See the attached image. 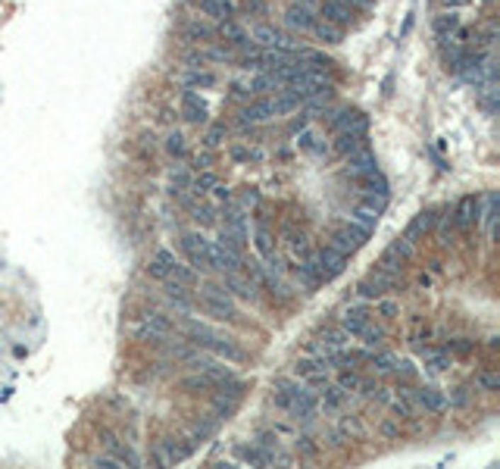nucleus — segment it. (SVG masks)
I'll list each match as a JSON object with an SVG mask.
<instances>
[{
  "mask_svg": "<svg viewBox=\"0 0 500 469\" xmlns=\"http://www.w3.org/2000/svg\"><path fill=\"white\" fill-rule=\"evenodd\" d=\"M475 385L482 391H500V373H479L475 375Z\"/></svg>",
  "mask_w": 500,
  "mask_h": 469,
  "instance_id": "nucleus-41",
  "label": "nucleus"
},
{
  "mask_svg": "<svg viewBox=\"0 0 500 469\" xmlns=\"http://www.w3.org/2000/svg\"><path fill=\"white\" fill-rule=\"evenodd\" d=\"M373 369L378 375H388V373H394V363H397V357H391V354H373Z\"/></svg>",
  "mask_w": 500,
  "mask_h": 469,
  "instance_id": "nucleus-39",
  "label": "nucleus"
},
{
  "mask_svg": "<svg viewBox=\"0 0 500 469\" xmlns=\"http://www.w3.org/2000/svg\"><path fill=\"white\" fill-rule=\"evenodd\" d=\"M347 4H351V6H360V10H366V6H373L375 0H347Z\"/></svg>",
  "mask_w": 500,
  "mask_h": 469,
  "instance_id": "nucleus-56",
  "label": "nucleus"
},
{
  "mask_svg": "<svg viewBox=\"0 0 500 469\" xmlns=\"http://www.w3.org/2000/svg\"><path fill=\"white\" fill-rule=\"evenodd\" d=\"M216 185H219V179H216V172H210V169H200V172H197V176L191 179L194 198H200V194H210Z\"/></svg>",
  "mask_w": 500,
  "mask_h": 469,
  "instance_id": "nucleus-29",
  "label": "nucleus"
},
{
  "mask_svg": "<svg viewBox=\"0 0 500 469\" xmlns=\"http://www.w3.org/2000/svg\"><path fill=\"white\" fill-rule=\"evenodd\" d=\"M294 448H297L300 457H316V453H319V444H316L309 435H297V438H294Z\"/></svg>",
  "mask_w": 500,
  "mask_h": 469,
  "instance_id": "nucleus-40",
  "label": "nucleus"
},
{
  "mask_svg": "<svg viewBox=\"0 0 500 469\" xmlns=\"http://www.w3.org/2000/svg\"><path fill=\"white\" fill-rule=\"evenodd\" d=\"M397 288H400V276L385 272V269H375L357 285V298L360 300H378V298H385L388 291H397Z\"/></svg>",
  "mask_w": 500,
  "mask_h": 469,
  "instance_id": "nucleus-2",
  "label": "nucleus"
},
{
  "mask_svg": "<svg viewBox=\"0 0 500 469\" xmlns=\"http://www.w3.org/2000/svg\"><path fill=\"white\" fill-rule=\"evenodd\" d=\"M181 116H185V123H191V125H203L210 119V110H207V103H203V97L197 94V91H181Z\"/></svg>",
  "mask_w": 500,
  "mask_h": 469,
  "instance_id": "nucleus-13",
  "label": "nucleus"
},
{
  "mask_svg": "<svg viewBox=\"0 0 500 469\" xmlns=\"http://www.w3.org/2000/svg\"><path fill=\"white\" fill-rule=\"evenodd\" d=\"M391 413H394V419H413V400L410 397H397V400H391Z\"/></svg>",
  "mask_w": 500,
  "mask_h": 469,
  "instance_id": "nucleus-38",
  "label": "nucleus"
},
{
  "mask_svg": "<svg viewBox=\"0 0 500 469\" xmlns=\"http://www.w3.org/2000/svg\"><path fill=\"white\" fill-rule=\"evenodd\" d=\"M197 307H203L210 316H216V320H222V322H241L238 307L232 304V298L225 294L222 285H207V291L197 298Z\"/></svg>",
  "mask_w": 500,
  "mask_h": 469,
  "instance_id": "nucleus-1",
  "label": "nucleus"
},
{
  "mask_svg": "<svg viewBox=\"0 0 500 469\" xmlns=\"http://www.w3.org/2000/svg\"><path fill=\"white\" fill-rule=\"evenodd\" d=\"M441 4H444V6H450V10H453V6H463V4H469V0H441Z\"/></svg>",
  "mask_w": 500,
  "mask_h": 469,
  "instance_id": "nucleus-57",
  "label": "nucleus"
},
{
  "mask_svg": "<svg viewBox=\"0 0 500 469\" xmlns=\"http://www.w3.org/2000/svg\"><path fill=\"white\" fill-rule=\"evenodd\" d=\"M91 463H94V466H101V469H119V466H123V460H116V457H113V453H110V457H94V460H91Z\"/></svg>",
  "mask_w": 500,
  "mask_h": 469,
  "instance_id": "nucleus-51",
  "label": "nucleus"
},
{
  "mask_svg": "<svg viewBox=\"0 0 500 469\" xmlns=\"http://www.w3.org/2000/svg\"><path fill=\"white\" fill-rule=\"evenodd\" d=\"M316 19H319V4H316V0H294L285 10V26L300 35L309 32V28L316 26Z\"/></svg>",
  "mask_w": 500,
  "mask_h": 469,
  "instance_id": "nucleus-3",
  "label": "nucleus"
},
{
  "mask_svg": "<svg viewBox=\"0 0 500 469\" xmlns=\"http://www.w3.org/2000/svg\"><path fill=\"white\" fill-rule=\"evenodd\" d=\"M378 216H382V213H378L375 207H369V203H360V207L353 210V219H351V222H353V225H360L363 232L373 234V229L378 225Z\"/></svg>",
  "mask_w": 500,
  "mask_h": 469,
  "instance_id": "nucleus-26",
  "label": "nucleus"
},
{
  "mask_svg": "<svg viewBox=\"0 0 500 469\" xmlns=\"http://www.w3.org/2000/svg\"><path fill=\"white\" fill-rule=\"evenodd\" d=\"M360 375L357 373H353V369H341V375H338V385H341V388H344V391H357L360 388Z\"/></svg>",
  "mask_w": 500,
  "mask_h": 469,
  "instance_id": "nucleus-43",
  "label": "nucleus"
},
{
  "mask_svg": "<svg viewBox=\"0 0 500 469\" xmlns=\"http://www.w3.org/2000/svg\"><path fill=\"white\" fill-rule=\"evenodd\" d=\"M194 66H207V54H203L200 47H194V50L185 54V69H194Z\"/></svg>",
  "mask_w": 500,
  "mask_h": 469,
  "instance_id": "nucleus-47",
  "label": "nucleus"
},
{
  "mask_svg": "<svg viewBox=\"0 0 500 469\" xmlns=\"http://www.w3.org/2000/svg\"><path fill=\"white\" fill-rule=\"evenodd\" d=\"M344 395L347 391L341 388V385H322V407H329V410H338L341 404H344Z\"/></svg>",
  "mask_w": 500,
  "mask_h": 469,
  "instance_id": "nucleus-32",
  "label": "nucleus"
},
{
  "mask_svg": "<svg viewBox=\"0 0 500 469\" xmlns=\"http://www.w3.org/2000/svg\"><path fill=\"white\" fill-rule=\"evenodd\" d=\"M309 35H316L322 44H341L344 41V28L331 26V22H325V19H316V26L309 28Z\"/></svg>",
  "mask_w": 500,
  "mask_h": 469,
  "instance_id": "nucleus-25",
  "label": "nucleus"
},
{
  "mask_svg": "<svg viewBox=\"0 0 500 469\" xmlns=\"http://www.w3.org/2000/svg\"><path fill=\"white\" fill-rule=\"evenodd\" d=\"M213 194H216V200H219V203H232V191H229V188L216 185V188H213Z\"/></svg>",
  "mask_w": 500,
  "mask_h": 469,
  "instance_id": "nucleus-53",
  "label": "nucleus"
},
{
  "mask_svg": "<svg viewBox=\"0 0 500 469\" xmlns=\"http://www.w3.org/2000/svg\"><path fill=\"white\" fill-rule=\"evenodd\" d=\"M194 453V441L191 438H166V441H160V448H157V463L160 466H176L181 463V460H188Z\"/></svg>",
  "mask_w": 500,
  "mask_h": 469,
  "instance_id": "nucleus-8",
  "label": "nucleus"
},
{
  "mask_svg": "<svg viewBox=\"0 0 500 469\" xmlns=\"http://www.w3.org/2000/svg\"><path fill=\"white\" fill-rule=\"evenodd\" d=\"M272 119V97H254V101H247V107H241L238 113V123L241 125H256V123H266Z\"/></svg>",
  "mask_w": 500,
  "mask_h": 469,
  "instance_id": "nucleus-14",
  "label": "nucleus"
},
{
  "mask_svg": "<svg viewBox=\"0 0 500 469\" xmlns=\"http://www.w3.org/2000/svg\"><path fill=\"white\" fill-rule=\"evenodd\" d=\"M307 125H309V116H304V113H300V119H294V123H291V128H288V132H304Z\"/></svg>",
  "mask_w": 500,
  "mask_h": 469,
  "instance_id": "nucleus-55",
  "label": "nucleus"
},
{
  "mask_svg": "<svg viewBox=\"0 0 500 469\" xmlns=\"http://www.w3.org/2000/svg\"><path fill=\"white\" fill-rule=\"evenodd\" d=\"M216 85V72L213 69H207V66H194V69H185V88H191V91H207V88H213Z\"/></svg>",
  "mask_w": 500,
  "mask_h": 469,
  "instance_id": "nucleus-22",
  "label": "nucleus"
},
{
  "mask_svg": "<svg viewBox=\"0 0 500 469\" xmlns=\"http://www.w3.org/2000/svg\"><path fill=\"white\" fill-rule=\"evenodd\" d=\"M178 247H181V254L188 256V263H191L194 269L210 272V241L203 238V234L185 232V234H181V241H178Z\"/></svg>",
  "mask_w": 500,
  "mask_h": 469,
  "instance_id": "nucleus-4",
  "label": "nucleus"
},
{
  "mask_svg": "<svg viewBox=\"0 0 500 469\" xmlns=\"http://www.w3.org/2000/svg\"><path fill=\"white\" fill-rule=\"evenodd\" d=\"M394 375H397V379L413 382L416 379V366H413L410 360H397V363H394Z\"/></svg>",
  "mask_w": 500,
  "mask_h": 469,
  "instance_id": "nucleus-45",
  "label": "nucleus"
},
{
  "mask_svg": "<svg viewBox=\"0 0 500 469\" xmlns=\"http://www.w3.org/2000/svg\"><path fill=\"white\" fill-rule=\"evenodd\" d=\"M375 304H378V313H382V316H385V320H394V316H397V313H400V304H397V300H388V298H378V300H375Z\"/></svg>",
  "mask_w": 500,
  "mask_h": 469,
  "instance_id": "nucleus-46",
  "label": "nucleus"
},
{
  "mask_svg": "<svg viewBox=\"0 0 500 469\" xmlns=\"http://www.w3.org/2000/svg\"><path fill=\"white\" fill-rule=\"evenodd\" d=\"M197 10L203 13V16H213V19H234V4L232 0H194Z\"/></svg>",
  "mask_w": 500,
  "mask_h": 469,
  "instance_id": "nucleus-19",
  "label": "nucleus"
},
{
  "mask_svg": "<svg viewBox=\"0 0 500 469\" xmlns=\"http://www.w3.org/2000/svg\"><path fill=\"white\" fill-rule=\"evenodd\" d=\"M256 150H250V147H232V160L234 163H247V160H256Z\"/></svg>",
  "mask_w": 500,
  "mask_h": 469,
  "instance_id": "nucleus-50",
  "label": "nucleus"
},
{
  "mask_svg": "<svg viewBox=\"0 0 500 469\" xmlns=\"http://www.w3.org/2000/svg\"><path fill=\"white\" fill-rule=\"evenodd\" d=\"M366 132H369V119L360 116L353 125H347V128H341V132H338L335 150H338V154H344V157H351L353 150H360L363 145H366Z\"/></svg>",
  "mask_w": 500,
  "mask_h": 469,
  "instance_id": "nucleus-6",
  "label": "nucleus"
},
{
  "mask_svg": "<svg viewBox=\"0 0 500 469\" xmlns=\"http://www.w3.org/2000/svg\"><path fill=\"white\" fill-rule=\"evenodd\" d=\"M382 435L385 438H400V426L397 422H382Z\"/></svg>",
  "mask_w": 500,
  "mask_h": 469,
  "instance_id": "nucleus-52",
  "label": "nucleus"
},
{
  "mask_svg": "<svg viewBox=\"0 0 500 469\" xmlns=\"http://www.w3.org/2000/svg\"><path fill=\"white\" fill-rule=\"evenodd\" d=\"M181 391H188V395H210L213 382L207 379V373H194L188 379H181Z\"/></svg>",
  "mask_w": 500,
  "mask_h": 469,
  "instance_id": "nucleus-28",
  "label": "nucleus"
},
{
  "mask_svg": "<svg viewBox=\"0 0 500 469\" xmlns=\"http://www.w3.org/2000/svg\"><path fill=\"white\" fill-rule=\"evenodd\" d=\"M166 154H172V157H176V160H181V157H188L185 135H181V132H169V138H166Z\"/></svg>",
  "mask_w": 500,
  "mask_h": 469,
  "instance_id": "nucleus-35",
  "label": "nucleus"
},
{
  "mask_svg": "<svg viewBox=\"0 0 500 469\" xmlns=\"http://www.w3.org/2000/svg\"><path fill=\"white\" fill-rule=\"evenodd\" d=\"M366 238H369V232H363L360 225H344V229H338L335 234H331V247L335 251H341L344 256H351V254H357L363 244H366Z\"/></svg>",
  "mask_w": 500,
  "mask_h": 469,
  "instance_id": "nucleus-10",
  "label": "nucleus"
},
{
  "mask_svg": "<svg viewBox=\"0 0 500 469\" xmlns=\"http://www.w3.org/2000/svg\"><path fill=\"white\" fill-rule=\"evenodd\" d=\"M169 181H172V191H188V188H191V172H188V169H172Z\"/></svg>",
  "mask_w": 500,
  "mask_h": 469,
  "instance_id": "nucleus-42",
  "label": "nucleus"
},
{
  "mask_svg": "<svg viewBox=\"0 0 500 469\" xmlns=\"http://www.w3.org/2000/svg\"><path fill=\"white\" fill-rule=\"evenodd\" d=\"M435 225H438V213H435V210H422V213L416 216L410 225H407V234H404V238L419 241V238H426L428 232H435Z\"/></svg>",
  "mask_w": 500,
  "mask_h": 469,
  "instance_id": "nucleus-17",
  "label": "nucleus"
},
{
  "mask_svg": "<svg viewBox=\"0 0 500 469\" xmlns=\"http://www.w3.org/2000/svg\"><path fill=\"white\" fill-rule=\"evenodd\" d=\"M357 338H360V341L366 344V347H378V344L385 341V325H375L373 320H369V322L360 329V335H357Z\"/></svg>",
  "mask_w": 500,
  "mask_h": 469,
  "instance_id": "nucleus-30",
  "label": "nucleus"
},
{
  "mask_svg": "<svg viewBox=\"0 0 500 469\" xmlns=\"http://www.w3.org/2000/svg\"><path fill=\"white\" fill-rule=\"evenodd\" d=\"M319 19L331 22L338 28L353 26V6L347 0H319Z\"/></svg>",
  "mask_w": 500,
  "mask_h": 469,
  "instance_id": "nucleus-11",
  "label": "nucleus"
},
{
  "mask_svg": "<svg viewBox=\"0 0 500 469\" xmlns=\"http://www.w3.org/2000/svg\"><path fill=\"white\" fill-rule=\"evenodd\" d=\"M475 347H479V344H475L472 338H453V341L444 344V351H447V354H457V357H469Z\"/></svg>",
  "mask_w": 500,
  "mask_h": 469,
  "instance_id": "nucleus-36",
  "label": "nucleus"
},
{
  "mask_svg": "<svg viewBox=\"0 0 500 469\" xmlns=\"http://www.w3.org/2000/svg\"><path fill=\"white\" fill-rule=\"evenodd\" d=\"M216 32L207 26V22H200V19H191V22H185L181 26V41H188V44H200V41H210Z\"/></svg>",
  "mask_w": 500,
  "mask_h": 469,
  "instance_id": "nucleus-23",
  "label": "nucleus"
},
{
  "mask_svg": "<svg viewBox=\"0 0 500 469\" xmlns=\"http://www.w3.org/2000/svg\"><path fill=\"white\" fill-rule=\"evenodd\" d=\"M219 38H222L225 44H232V47H247V28L238 26L234 19H222L219 22Z\"/></svg>",
  "mask_w": 500,
  "mask_h": 469,
  "instance_id": "nucleus-20",
  "label": "nucleus"
},
{
  "mask_svg": "<svg viewBox=\"0 0 500 469\" xmlns=\"http://www.w3.org/2000/svg\"><path fill=\"white\" fill-rule=\"evenodd\" d=\"M413 397H416V404H419L426 413H444V410H447V397H444V391H441V388H435V385H419Z\"/></svg>",
  "mask_w": 500,
  "mask_h": 469,
  "instance_id": "nucleus-15",
  "label": "nucleus"
},
{
  "mask_svg": "<svg viewBox=\"0 0 500 469\" xmlns=\"http://www.w3.org/2000/svg\"><path fill=\"white\" fill-rule=\"evenodd\" d=\"M431 28H435L438 41H450V38L457 35V28H460V16H457V13H441V16H435Z\"/></svg>",
  "mask_w": 500,
  "mask_h": 469,
  "instance_id": "nucleus-24",
  "label": "nucleus"
},
{
  "mask_svg": "<svg viewBox=\"0 0 500 469\" xmlns=\"http://www.w3.org/2000/svg\"><path fill=\"white\" fill-rule=\"evenodd\" d=\"M207 54V63H234V47L232 44H216V47H210V50H203Z\"/></svg>",
  "mask_w": 500,
  "mask_h": 469,
  "instance_id": "nucleus-33",
  "label": "nucleus"
},
{
  "mask_svg": "<svg viewBox=\"0 0 500 469\" xmlns=\"http://www.w3.org/2000/svg\"><path fill=\"white\" fill-rule=\"evenodd\" d=\"M325 360L319 357V360H313V357H304V360H297L294 363V375L297 379H304L309 388H322L325 382H329V375H325Z\"/></svg>",
  "mask_w": 500,
  "mask_h": 469,
  "instance_id": "nucleus-12",
  "label": "nucleus"
},
{
  "mask_svg": "<svg viewBox=\"0 0 500 469\" xmlns=\"http://www.w3.org/2000/svg\"><path fill=\"white\" fill-rule=\"evenodd\" d=\"M260 203H263V198L256 188H244V191H241V207H260Z\"/></svg>",
  "mask_w": 500,
  "mask_h": 469,
  "instance_id": "nucleus-49",
  "label": "nucleus"
},
{
  "mask_svg": "<svg viewBox=\"0 0 500 469\" xmlns=\"http://www.w3.org/2000/svg\"><path fill=\"white\" fill-rule=\"evenodd\" d=\"M244 10H247V16L260 19V16H266V13H269V4H266V0H247Z\"/></svg>",
  "mask_w": 500,
  "mask_h": 469,
  "instance_id": "nucleus-48",
  "label": "nucleus"
},
{
  "mask_svg": "<svg viewBox=\"0 0 500 469\" xmlns=\"http://www.w3.org/2000/svg\"><path fill=\"white\" fill-rule=\"evenodd\" d=\"M363 304H366V300H363ZM363 304L347 307V310H344V316H341V329H344L347 335H353V338H357V335H360V329L369 322V310L363 307Z\"/></svg>",
  "mask_w": 500,
  "mask_h": 469,
  "instance_id": "nucleus-18",
  "label": "nucleus"
},
{
  "mask_svg": "<svg viewBox=\"0 0 500 469\" xmlns=\"http://www.w3.org/2000/svg\"><path fill=\"white\" fill-rule=\"evenodd\" d=\"M375 169H378L375 154L366 145L351 154V176H369V172H375Z\"/></svg>",
  "mask_w": 500,
  "mask_h": 469,
  "instance_id": "nucleus-21",
  "label": "nucleus"
},
{
  "mask_svg": "<svg viewBox=\"0 0 500 469\" xmlns=\"http://www.w3.org/2000/svg\"><path fill=\"white\" fill-rule=\"evenodd\" d=\"M450 404H453V407H466V404H469V391H466V388H457V395H453Z\"/></svg>",
  "mask_w": 500,
  "mask_h": 469,
  "instance_id": "nucleus-54",
  "label": "nucleus"
},
{
  "mask_svg": "<svg viewBox=\"0 0 500 469\" xmlns=\"http://www.w3.org/2000/svg\"><path fill=\"white\" fill-rule=\"evenodd\" d=\"M169 278H172V282H178V285H185V288H194V285H197V272H194L191 266H181L178 260L172 263Z\"/></svg>",
  "mask_w": 500,
  "mask_h": 469,
  "instance_id": "nucleus-31",
  "label": "nucleus"
},
{
  "mask_svg": "<svg viewBox=\"0 0 500 469\" xmlns=\"http://www.w3.org/2000/svg\"><path fill=\"white\" fill-rule=\"evenodd\" d=\"M410 256H413V241L410 238H397V241H391V244L385 247L382 260H378V269L400 276V269H404V263L410 260Z\"/></svg>",
  "mask_w": 500,
  "mask_h": 469,
  "instance_id": "nucleus-7",
  "label": "nucleus"
},
{
  "mask_svg": "<svg viewBox=\"0 0 500 469\" xmlns=\"http://www.w3.org/2000/svg\"><path fill=\"white\" fill-rule=\"evenodd\" d=\"M172 263H176V254L166 251V247H160V251L150 256V263H147V276H150V278H157V282H166V278H169Z\"/></svg>",
  "mask_w": 500,
  "mask_h": 469,
  "instance_id": "nucleus-16",
  "label": "nucleus"
},
{
  "mask_svg": "<svg viewBox=\"0 0 500 469\" xmlns=\"http://www.w3.org/2000/svg\"><path fill=\"white\" fill-rule=\"evenodd\" d=\"M213 160H216V157H213V150H210V147H203L200 154H194V157H191V166H194L197 172H200V169H210V166H213Z\"/></svg>",
  "mask_w": 500,
  "mask_h": 469,
  "instance_id": "nucleus-44",
  "label": "nucleus"
},
{
  "mask_svg": "<svg viewBox=\"0 0 500 469\" xmlns=\"http://www.w3.org/2000/svg\"><path fill=\"white\" fill-rule=\"evenodd\" d=\"M256 251L266 256V260H269L272 254H275V244H272V232H269V225H266V222L256 225Z\"/></svg>",
  "mask_w": 500,
  "mask_h": 469,
  "instance_id": "nucleus-34",
  "label": "nucleus"
},
{
  "mask_svg": "<svg viewBox=\"0 0 500 469\" xmlns=\"http://www.w3.org/2000/svg\"><path fill=\"white\" fill-rule=\"evenodd\" d=\"M188 213H191V219L197 225H200V229H213V225H219V219H216V210L210 207V203H191V207H188Z\"/></svg>",
  "mask_w": 500,
  "mask_h": 469,
  "instance_id": "nucleus-27",
  "label": "nucleus"
},
{
  "mask_svg": "<svg viewBox=\"0 0 500 469\" xmlns=\"http://www.w3.org/2000/svg\"><path fill=\"white\" fill-rule=\"evenodd\" d=\"M203 351H210V354H216V357H225L229 363H241V360H247V354H244V347H238L234 344V338L232 335H225V332H210V338H207V344H203Z\"/></svg>",
  "mask_w": 500,
  "mask_h": 469,
  "instance_id": "nucleus-9",
  "label": "nucleus"
},
{
  "mask_svg": "<svg viewBox=\"0 0 500 469\" xmlns=\"http://www.w3.org/2000/svg\"><path fill=\"white\" fill-rule=\"evenodd\" d=\"M225 135H229V128H225L222 123L210 125V128H207V135H203V147H210V150L219 147V145H222V141H225Z\"/></svg>",
  "mask_w": 500,
  "mask_h": 469,
  "instance_id": "nucleus-37",
  "label": "nucleus"
},
{
  "mask_svg": "<svg viewBox=\"0 0 500 469\" xmlns=\"http://www.w3.org/2000/svg\"><path fill=\"white\" fill-rule=\"evenodd\" d=\"M479 219H482V198H475V194L460 198L457 207H453V213H450V222H453L457 232H469Z\"/></svg>",
  "mask_w": 500,
  "mask_h": 469,
  "instance_id": "nucleus-5",
  "label": "nucleus"
}]
</instances>
